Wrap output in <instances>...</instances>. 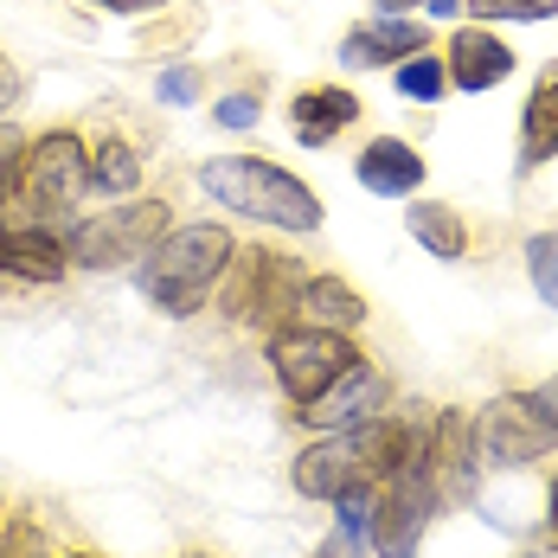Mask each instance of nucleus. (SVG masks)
<instances>
[{"label": "nucleus", "mask_w": 558, "mask_h": 558, "mask_svg": "<svg viewBox=\"0 0 558 558\" xmlns=\"http://www.w3.org/2000/svg\"><path fill=\"white\" fill-rule=\"evenodd\" d=\"M270 360H277V379L282 391L295 398V404H308V398H322V391L335 386L340 373L360 360L347 340L335 335V328H289V335H277V347H270Z\"/></svg>", "instance_id": "obj_5"}, {"label": "nucleus", "mask_w": 558, "mask_h": 558, "mask_svg": "<svg viewBox=\"0 0 558 558\" xmlns=\"http://www.w3.org/2000/svg\"><path fill=\"white\" fill-rule=\"evenodd\" d=\"M161 238H168V206H161V199H142V206H116L104 219L77 225V231H71V257H77L84 270H116V264L148 257Z\"/></svg>", "instance_id": "obj_4"}, {"label": "nucleus", "mask_w": 558, "mask_h": 558, "mask_svg": "<svg viewBox=\"0 0 558 558\" xmlns=\"http://www.w3.org/2000/svg\"><path fill=\"white\" fill-rule=\"evenodd\" d=\"M0 104H13V71H7V58H0Z\"/></svg>", "instance_id": "obj_29"}, {"label": "nucleus", "mask_w": 558, "mask_h": 558, "mask_svg": "<svg viewBox=\"0 0 558 558\" xmlns=\"http://www.w3.org/2000/svg\"><path fill=\"white\" fill-rule=\"evenodd\" d=\"M526 404H533V411H539V417L558 430V379H546L539 391H526Z\"/></svg>", "instance_id": "obj_26"}, {"label": "nucleus", "mask_w": 558, "mask_h": 558, "mask_svg": "<svg viewBox=\"0 0 558 558\" xmlns=\"http://www.w3.org/2000/svg\"><path fill=\"white\" fill-rule=\"evenodd\" d=\"M295 308H302V322L308 328H360V315H366V302L347 289L340 277H315V282H302V295H295Z\"/></svg>", "instance_id": "obj_14"}, {"label": "nucleus", "mask_w": 558, "mask_h": 558, "mask_svg": "<svg viewBox=\"0 0 558 558\" xmlns=\"http://www.w3.org/2000/svg\"><path fill=\"white\" fill-rule=\"evenodd\" d=\"M507 71H513V52L501 39H488V33H456L449 39V77L462 90H488V84H501Z\"/></svg>", "instance_id": "obj_12"}, {"label": "nucleus", "mask_w": 558, "mask_h": 558, "mask_svg": "<svg viewBox=\"0 0 558 558\" xmlns=\"http://www.w3.org/2000/svg\"><path fill=\"white\" fill-rule=\"evenodd\" d=\"M289 295H302L295 264H289L282 251H244V270L231 282L225 308H231V315H277Z\"/></svg>", "instance_id": "obj_9"}, {"label": "nucleus", "mask_w": 558, "mask_h": 558, "mask_svg": "<svg viewBox=\"0 0 558 558\" xmlns=\"http://www.w3.org/2000/svg\"><path fill=\"white\" fill-rule=\"evenodd\" d=\"M553 507H558V495H553Z\"/></svg>", "instance_id": "obj_34"}, {"label": "nucleus", "mask_w": 558, "mask_h": 558, "mask_svg": "<svg viewBox=\"0 0 558 558\" xmlns=\"http://www.w3.org/2000/svg\"><path fill=\"white\" fill-rule=\"evenodd\" d=\"M360 116V97H347V90H302L295 97V135L308 142V148H322L335 129H347Z\"/></svg>", "instance_id": "obj_16"}, {"label": "nucleus", "mask_w": 558, "mask_h": 558, "mask_svg": "<svg viewBox=\"0 0 558 558\" xmlns=\"http://www.w3.org/2000/svg\"><path fill=\"white\" fill-rule=\"evenodd\" d=\"M231 264V238L225 225H186V231H168L148 257H142V295L168 315H193L206 302V289Z\"/></svg>", "instance_id": "obj_2"}, {"label": "nucleus", "mask_w": 558, "mask_h": 558, "mask_svg": "<svg viewBox=\"0 0 558 558\" xmlns=\"http://www.w3.org/2000/svg\"><path fill=\"white\" fill-rule=\"evenodd\" d=\"M417 46H424V26H404V20H391V26H379V33H347V64H386V58L411 52L417 58Z\"/></svg>", "instance_id": "obj_17"}, {"label": "nucleus", "mask_w": 558, "mask_h": 558, "mask_svg": "<svg viewBox=\"0 0 558 558\" xmlns=\"http://www.w3.org/2000/svg\"><path fill=\"white\" fill-rule=\"evenodd\" d=\"M526 270H533V289L558 308V231H546V238L526 244Z\"/></svg>", "instance_id": "obj_21"}, {"label": "nucleus", "mask_w": 558, "mask_h": 558, "mask_svg": "<svg viewBox=\"0 0 558 558\" xmlns=\"http://www.w3.org/2000/svg\"><path fill=\"white\" fill-rule=\"evenodd\" d=\"M558 444V430L526 404V398H501V404H488V417H482V449H488V462H533V456H546Z\"/></svg>", "instance_id": "obj_8"}, {"label": "nucleus", "mask_w": 558, "mask_h": 558, "mask_svg": "<svg viewBox=\"0 0 558 558\" xmlns=\"http://www.w3.org/2000/svg\"><path fill=\"white\" fill-rule=\"evenodd\" d=\"M558 155V64L539 71V84H533V104H526V129H520V161L526 168H539V161H553Z\"/></svg>", "instance_id": "obj_13"}, {"label": "nucleus", "mask_w": 558, "mask_h": 558, "mask_svg": "<svg viewBox=\"0 0 558 558\" xmlns=\"http://www.w3.org/2000/svg\"><path fill=\"white\" fill-rule=\"evenodd\" d=\"M199 180H206V193H213L219 206L251 213V219H264V225H282V231H315V225H322V199H315L302 180H289L282 168H270V161L225 155V161H213Z\"/></svg>", "instance_id": "obj_3"}, {"label": "nucleus", "mask_w": 558, "mask_h": 558, "mask_svg": "<svg viewBox=\"0 0 558 558\" xmlns=\"http://www.w3.org/2000/svg\"><path fill=\"white\" fill-rule=\"evenodd\" d=\"M71 558H84V553H71Z\"/></svg>", "instance_id": "obj_33"}, {"label": "nucleus", "mask_w": 558, "mask_h": 558, "mask_svg": "<svg viewBox=\"0 0 558 558\" xmlns=\"http://www.w3.org/2000/svg\"><path fill=\"white\" fill-rule=\"evenodd\" d=\"M482 20H507V13H520V20H546L553 13V0H469Z\"/></svg>", "instance_id": "obj_23"}, {"label": "nucleus", "mask_w": 558, "mask_h": 558, "mask_svg": "<svg viewBox=\"0 0 558 558\" xmlns=\"http://www.w3.org/2000/svg\"><path fill=\"white\" fill-rule=\"evenodd\" d=\"M13 161H20V135L0 129V193H7V180H13Z\"/></svg>", "instance_id": "obj_27"}, {"label": "nucleus", "mask_w": 558, "mask_h": 558, "mask_svg": "<svg viewBox=\"0 0 558 558\" xmlns=\"http://www.w3.org/2000/svg\"><path fill=\"white\" fill-rule=\"evenodd\" d=\"M97 7H110V13H142V7H161V0H97Z\"/></svg>", "instance_id": "obj_28"}, {"label": "nucleus", "mask_w": 558, "mask_h": 558, "mask_svg": "<svg viewBox=\"0 0 558 558\" xmlns=\"http://www.w3.org/2000/svg\"><path fill=\"white\" fill-rule=\"evenodd\" d=\"M193 97H199V71L173 64L168 77H161V104H193Z\"/></svg>", "instance_id": "obj_24"}, {"label": "nucleus", "mask_w": 558, "mask_h": 558, "mask_svg": "<svg viewBox=\"0 0 558 558\" xmlns=\"http://www.w3.org/2000/svg\"><path fill=\"white\" fill-rule=\"evenodd\" d=\"M379 398H386V379H379L373 366H360V360H353L335 386L322 391V398H308V411H302V417H308V424H322V430H353V424H366V417L379 411Z\"/></svg>", "instance_id": "obj_10"}, {"label": "nucleus", "mask_w": 558, "mask_h": 558, "mask_svg": "<svg viewBox=\"0 0 558 558\" xmlns=\"http://www.w3.org/2000/svg\"><path fill=\"white\" fill-rule=\"evenodd\" d=\"M373 520H379L373 482H366V488H347V495H340V533L328 539V558H347L353 546H366V539H373Z\"/></svg>", "instance_id": "obj_18"}, {"label": "nucleus", "mask_w": 558, "mask_h": 558, "mask_svg": "<svg viewBox=\"0 0 558 558\" xmlns=\"http://www.w3.org/2000/svg\"><path fill=\"white\" fill-rule=\"evenodd\" d=\"M213 116H219L225 129H251V122H257V104H251V97H225Z\"/></svg>", "instance_id": "obj_25"}, {"label": "nucleus", "mask_w": 558, "mask_h": 558, "mask_svg": "<svg viewBox=\"0 0 558 558\" xmlns=\"http://www.w3.org/2000/svg\"><path fill=\"white\" fill-rule=\"evenodd\" d=\"M64 244L46 238V231H13V225H0V270L7 277H26V282H58L64 277Z\"/></svg>", "instance_id": "obj_11"}, {"label": "nucleus", "mask_w": 558, "mask_h": 558, "mask_svg": "<svg viewBox=\"0 0 558 558\" xmlns=\"http://www.w3.org/2000/svg\"><path fill=\"white\" fill-rule=\"evenodd\" d=\"M533 558H558V553H533Z\"/></svg>", "instance_id": "obj_32"}, {"label": "nucleus", "mask_w": 558, "mask_h": 558, "mask_svg": "<svg viewBox=\"0 0 558 558\" xmlns=\"http://www.w3.org/2000/svg\"><path fill=\"white\" fill-rule=\"evenodd\" d=\"M456 7H462V0H430V13H456Z\"/></svg>", "instance_id": "obj_30"}, {"label": "nucleus", "mask_w": 558, "mask_h": 558, "mask_svg": "<svg viewBox=\"0 0 558 558\" xmlns=\"http://www.w3.org/2000/svg\"><path fill=\"white\" fill-rule=\"evenodd\" d=\"M379 7H386V13H404V7H411V0H379Z\"/></svg>", "instance_id": "obj_31"}, {"label": "nucleus", "mask_w": 558, "mask_h": 558, "mask_svg": "<svg viewBox=\"0 0 558 558\" xmlns=\"http://www.w3.org/2000/svg\"><path fill=\"white\" fill-rule=\"evenodd\" d=\"M398 90L417 97V104H430V97L444 90V64H437V58H411V64H398Z\"/></svg>", "instance_id": "obj_22"}, {"label": "nucleus", "mask_w": 558, "mask_h": 558, "mask_svg": "<svg viewBox=\"0 0 558 558\" xmlns=\"http://www.w3.org/2000/svg\"><path fill=\"white\" fill-rule=\"evenodd\" d=\"M90 180H97V186H110V193H135V180H142V161H135L122 142H104V148L90 155Z\"/></svg>", "instance_id": "obj_20"}, {"label": "nucleus", "mask_w": 558, "mask_h": 558, "mask_svg": "<svg viewBox=\"0 0 558 558\" xmlns=\"http://www.w3.org/2000/svg\"><path fill=\"white\" fill-rule=\"evenodd\" d=\"M26 199H39V206H77V193L90 186V161H84V148H77V135H46L33 155H26Z\"/></svg>", "instance_id": "obj_7"}, {"label": "nucleus", "mask_w": 558, "mask_h": 558, "mask_svg": "<svg viewBox=\"0 0 558 558\" xmlns=\"http://www.w3.org/2000/svg\"><path fill=\"white\" fill-rule=\"evenodd\" d=\"M404 219H411V238H417L430 257H462L469 231H462V219H456L449 206H411Z\"/></svg>", "instance_id": "obj_19"}, {"label": "nucleus", "mask_w": 558, "mask_h": 558, "mask_svg": "<svg viewBox=\"0 0 558 558\" xmlns=\"http://www.w3.org/2000/svg\"><path fill=\"white\" fill-rule=\"evenodd\" d=\"M417 180H424V161L404 142H391V135L360 155V186H373V193H411Z\"/></svg>", "instance_id": "obj_15"}, {"label": "nucleus", "mask_w": 558, "mask_h": 558, "mask_svg": "<svg viewBox=\"0 0 558 558\" xmlns=\"http://www.w3.org/2000/svg\"><path fill=\"white\" fill-rule=\"evenodd\" d=\"M417 456V437L404 424H386V417H366L353 424L347 437H328L315 444L302 462H295V488L315 495V501H340L347 488H366L379 475H398L404 462Z\"/></svg>", "instance_id": "obj_1"}, {"label": "nucleus", "mask_w": 558, "mask_h": 558, "mask_svg": "<svg viewBox=\"0 0 558 558\" xmlns=\"http://www.w3.org/2000/svg\"><path fill=\"white\" fill-rule=\"evenodd\" d=\"M430 507H437V488H430L424 462H404V469H398V488L379 501V520H373L379 553H386V558H411V553H417Z\"/></svg>", "instance_id": "obj_6"}]
</instances>
